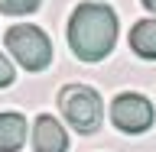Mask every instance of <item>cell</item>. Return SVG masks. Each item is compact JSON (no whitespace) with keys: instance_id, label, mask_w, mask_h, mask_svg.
<instances>
[{"instance_id":"cell-6","label":"cell","mask_w":156,"mask_h":152,"mask_svg":"<svg viewBox=\"0 0 156 152\" xmlns=\"http://www.w3.org/2000/svg\"><path fill=\"white\" fill-rule=\"evenodd\" d=\"M26 143V120L20 113H0V152H20Z\"/></svg>"},{"instance_id":"cell-1","label":"cell","mask_w":156,"mask_h":152,"mask_svg":"<svg viewBox=\"0 0 156 152\" xmlns=\"http://www.w3.org/2000/svg\"><path fill=\"white\" fill-rule=\"evenodd\" d=\"M117 42V13L107 3H81L68 19V46L81 62H101Z\"/></svg>"},{"instance_id":"cell-9","label":"cell","mask_w":156,"mask_h":152,"mask_svg":"<svg viewBox=\"0 0 156 152\" xmlns=\"http://www.w3.org/2000/svg\"><path fill=\"white\" fill-rule=\"evenodd\" d=\"M13 84V65H10V58L0 52V87H10Z\"/></svg>"},{"instance_id":"cell-4","label":"cell","mask_w":156,"mask_h":152,"mask_svg":"<svg viewBox=\"0 0 156 152\" xmlns=\"http://www.w3.org/2000/svg\"><path fill=\"white\" fill-rule=\"evenodd\" d=\"M111 123L120 133H146L153 126V104L143 94H117L111 104Z\"/></svg>"},{"instance_id":"cell-7","label":"cell","mask_w":156,"mask_h":152,"mask_svg":"<svg viewBox=\"0 0 156 152\" xmlns=\"http://www.w3.org/2000/svg\"><path fill=\"white\" fill-rule=\"evenodd\" d=\"M130 49L140 58H156V19H140L130 29Z\"/></svg>"},{"instance_id":"cell-10","label":"cell","mask_w":156,"mask_h":152,"mask_svg":"<svg viewBox=\"0 0 156 152\" xmlns=\"http://www.w3.org/2000/svg\"><path fill=\"white\" fill-rule=\"evenodd\" d=\"M143 7L150 10V13H156V0H143Z\"/></svg>"},{"instance_id":"cell-8","label":"cell","mask_w":156,"mask_h":152,"mask_svg":"<svg viewBox=\"0 0 156 152\" xmlns=\"http://www.w3.org/2000/svg\"><path fill=\"white\" fill-rule=\"evenodd\" d=\"M0 10L10 16H23V13L39 10V0H0Z\"/></svg>"},{"instance_id":"cell-5","label":"cell","mask_w":156,"mask_h":152,"mask_svg":"<svg viewBox=\"0 0 156 152\" xmlns=\"http://www.w3.org/2000/svg\"><path fill=\"white\" fill-rule=\"evenodd\" d=\"M33 149L36 152H65L68 149V136L62 130V123L52 120L49 113H42L33 126Z\"/></svg>"},{"instance_id":"cell-2","label":"cell","mask_w":156,"mask_h":152,"mask_svg":"<svg viewBox=\"0 0 156 152\" xmlns=\"http://www.w3.org/2000/svg\"><path fill=\"white\" fill-rule=\"evenodd\" d=\"M58 107H62V117L68 120L72 130H78L81 136L94 133L98 126H101V97H98L94 87L88 84H68L58 91Z\"/></svg>"},{"instance_id":"cell-3","label":"cell","mask_w":156,"mask_h":152,"mask_svg":"<svg viewBox=\"0 0 156 152\" xmlns=\"http://www.w3.org/2000/svg\"><path fill=\"white\" fill-rule=\"evenodd\" d=\"M3 42H7V52L26 71H42L52 62V42L39 26H13Z\"/></svg>"}]
</instances>
